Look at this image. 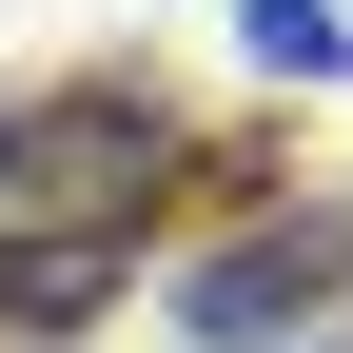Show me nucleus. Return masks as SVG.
Segmentation results:
<instances>
[{"label":"nucleus","mask_w":353,"mask_h":353,"mask_svg":"<svg viewBox=\"0 0 353 353\" xmlns=\"http://www.w3.org/2000/svg\"><path fill=\"white\" fill-rule=\"evenodd\" d=\"M334 314H353V216H255V236H216L176 275V334L196 353H294Z\"/></svg>","instance_id":"nucleus-1"},{"label":"nucleus","mask_w":353,"mask_h":353,"mask_svg":"<svg viewBox=\"0 0 353 353\" xmlns=\"http://www.w3.org/2000/svg\"><path fill=\"white\" fill-rule=\"evenodd\" d=\"M176 157V99L157 79H59V99H20V138H0V196H59V216H138V176Z\"/></svg>","instance_id":"nucleus-2"},{"label":"nucleus","mask_w":353,"mask_h":353,"mask_svg":"<svg viewBox=\"0 0 353 353\" xmlns=\"http://www.w3.org/2000/svg\"><path fill=\"white\" fill-rule=\"evenodd\" d=\"M138 294V216H39V236H0V334H79Z\"/></svg>","instance_id":"nucleus-3"},{"label":"nucleus","mask_w":353,"mask_h":353,"mask_svg":"<svg viewBox=\"0 0 353 353\" xmlns=\"http://www.w3.org/2000/svg\"><path fill=\"white\" fill-rule=\"evenodd\" d=\"M236 39L275 79H353V20H334V0H236Z\"/></svg>","instance_id":"nucleus-4"},{"label":"nucleus","mask_w":353,"mask_h":353,"mask_svg":"<svg viewBox=\"0 0 353 353\" xmlns=\"http://www.w3.org/2000/svg\"><path fill=\"white\" fill-rule=\"evenodd\" d=\"M294 353H353V334H294Z\"/></svg>","instance_id":"nucleus-5"},{"label":"nucleus","mask_w":353,"mask_h":353,"mask_svg":"<svg viewBox=\"0 0 353 353\" xmlns=\"http://www.w3.org/2000/svg\"><path fill=\"white\" fill-rule=\"evenodd\" d=\"M0 138H20V99H0Z\"/></svg>","instance_id":"nucleus-6"}]
</instances>
